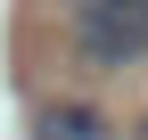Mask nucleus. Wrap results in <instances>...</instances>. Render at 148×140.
Masks as SVG:
<instances>
[{"instance_id": "nucleus-2", "label": "nucleus", "mask_w": 148, "mask_h": 140, "mask_svg": "<svg viewBox=\"0 0 148 140\" xmlns=\"http://www.w3.org/2000/svg\"><path fill=\"white\" fill-rule=\"evenodd\" d=\"M33 140H115V124L90 99H41L33 107Z\"/></svg>"}, {"instance_id": "nucleus-3", "label": "nucleus", "mask_w": 148, "mask_h": 140, "mask_svg": "<svg viewBox=\"0 0 148 140\" xmlns=\"http://www.w3.org/2000/svg\"><path fill=\"white\" fill-rule=\"evenodd\" d=\"M132 140H148V115H140V124H132Z\"/></svg>"}, {"instance_id": "nucleus-1", "label": "nucleus", "mask_w": 148, "mask_h": 140, "mask_svg": "<svg viewBox=\"0 0 148 140\" xmlns=\"http://www.w3.org/2000/svg\"><path fill=\"white\" fill-rule=\"evenodd\" d=\"M66 33H74V49H82V66L123 74V66L148 58V0H74Z\"/></svg>"}]
</instances>
